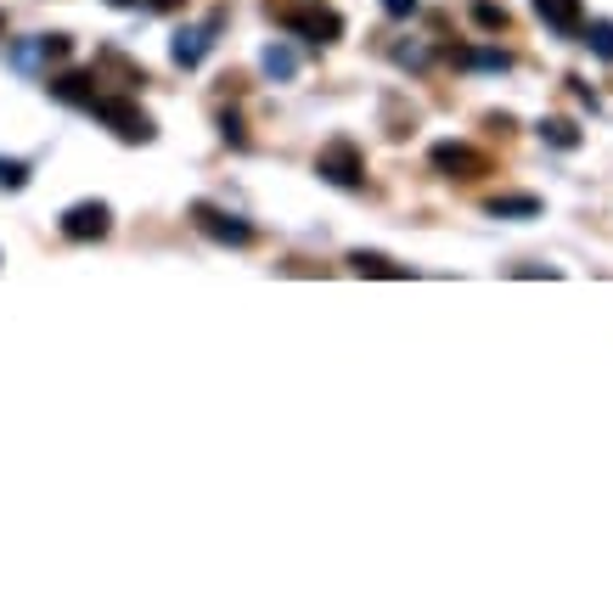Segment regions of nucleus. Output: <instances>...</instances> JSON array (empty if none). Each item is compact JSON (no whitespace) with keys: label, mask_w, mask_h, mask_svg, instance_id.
<instances>
[{"label":"nucleus","mask_w":613,"mask_h":613,"mask_svg":"<svg viewBox=\"0 0 613 613\" xmlns=\"http://www.w3.org/2000/svg\"><path fill=\"white\" fill-rule=\"evenodd\" d=\"M315 175L333 180V186H361L366 180V158H361V147H354L349 136H333L327 147L315 152Z\"/></svg>","instance_id":"3"},{"label":"nucleus","mask_w":613,"mask_h":613,"mask_svg":"<svg viewBox=\"0 0 613 613\" xmlns=\"http://www.w3.org/2000/svg\"><path fill=\"white\" fill-rule=\"evenodd\" d=\"M535 12L546 28H558V35H579L586 28V0H535Z\"/></svg>","instance_id":"8"},{"label":"nucleus","mask_w":613,"mask_h":613,"mask_svg":"<svg viewBox=\"0 0 613 613\" xmlns=\"http://www.w3.org/2000/svg\"><path fill=\"white\" fill-rule=\"evenodd\" d=\"M96 74H113L118 79V90H136V85H147V68H136V62L130 57H124V51H102V57H96Z\"/></svg>","instance_id":"9"},{"label":"nucleus","mask_w":613,"mask_h":613,"mask_svg":"<svg viewBox=\"0 0 613 613\" xmlns=\"http://www.w3.org/2000/svg\"><path fill=\"white\" fill-rule=\"evenodd\" d=\"M0 35H7V12H0Z\"/></svg>","instance_id":"23"},{"label":"nucleus","mask_w":613,"mask_h":613,"mask_svg":"<svg viewBox=\"0 0 613 613\" xmlns=\"http://www.w3.org/2000/svg\"><path fill=\"white\" fill-rule=\"evenodd\" d=\"M265 74L271 79H293L299 74V57L287 51V46H265Z\"/></svg>","instance_id":"15"},{"label":"nucleus","mask_w":613,"mask_h":613,"mask_svg":"<svg viewBox=\"0 0 613 613\" xmlns=\"http://www.w3.org/2000/svg\"><path fill=\"white\" fill-rule=\"evenodd\" d=\"M349 265H354V276H383V282H405V276H411L405 265L389 260V253H366V248H354Z\"/></svg>","instance_id":"10"},{"label":"nucleus","mask_w":613,"mask_h":613,"mask_svg":"<svg viewBox=\"0 0 613 613\" xmlns=\"http://www.w3.org/2000/svg\"><path fill=\"white\" fill-rule=\"evenodd\" d=\"M271 17L282 28H293V35H304L310 46H333L343 35V17L327 12V7H271Z\"/></svg>","instance_id":"2"},{"label":"nucleus","mask_w":613,"mask_h":613,"mask_svg":"<svg viewBox=\"0 0 613 613\" xmlns=\"http://www.w3.org/2000/svg\"><path fill=\"white\" fill-rule=\"evenodd\" d=\"M0 186H7V191L28 186V164H23V158H0Z\"/></svg>","instance_id":"18"},{"label":"nucleus","mask_w":613,"mask_h":613,"mask_svg":"<svg viewBox=\"0 0 613 613\" xmlns=\"http://www.w3.org/2000/svg\"><path fill=\"white\" fill-rule=\"evenodd\" d=\"M220 136L232 141V147H248V130H242V118H237V113H220Z\"/></svg>","instance_id":"19"},{"label":"nucleus","mask_w":613,"mask_h":613,"mask_svg":"<svg viewBox=\"0 0 613 613\" xmlns=\"http://www.w3.org/2000/svg\"><path fill=\"white\" fill-rule=\"evenodd\" d=\"M579 35H586V46H591L602 62H613V23H608V17H602V23H586Z\"/></svg>","instance_id":"16"},{"label":"nucleus","mask_w":613,"mask_h":613,"mask_svg":"<svg viewBox=\"0 0 613 613\" xmlns=\"http://www.w3.org/2000/svg\"><path fill=\"white\" fill-rule=\"evenodd\" d=\"M113 7H136V0H113Z\"/></svg>","instance_id":"22"},{"label":"nucleus","mask_w":613,"mask_h":613,"mask_svg":"<svg viewBox=\"0 0 613 613\" xmlns=\"http://www.w3.org/2000/svg\"><path fill=\"white\" fill-rule=\"evenodd\" d=\"M51 96H57V102H74V108H90L96 74H62V79H51Z\"/></svg>","instance_id":"12"},{"label":"nucleus","mask_w":613,"mask_h":613,"mask_svg":"<svg viewBox=\"0 0 613 613\" xmlns=\"http://www.w3.org/2000/svg\"><path fill=\"white\" fill-rule=\"evenodd\" d=\"M85 113H96V118H102V124H108V130H113L118 141H152V136H158V130H152V118H147V113L130 102V90H118V96L96 90Z\"/></svg>","instance_id":"1"},{"label":"nucleus","mask_w":613,"mask_h":613,"mask_svg":"<svg viewBox=\"0 0 613 613\" xmlns=\"http://www.w3.org/2000/svg\"><path fill=\"white\" fill-rule=\"evenodd\" d=\"M147 7H152V12H180L186 0H147Z\"/></svg>","instance_id":"21"},{"label":"nucleus","mask_w":613,"mask_h":613,"mask_svg":"<svg viewBox=\"0 0 613 613\" xmlns=\"http://www.w3.org/2000/svg\"><path fill=\"white\" fill-rule=\"evenodd\" d=\"M450 62H462V68H496V74H506V68H512V57H506L501 46H473V51H450Z\"/></svg>","instance_id":"13"},{"label":"nucleus","mask_w":613,"mask_h":613,"mask_svg":"<svg viewBox=\"0 0 613 613\" xmlns=\"http://www.w3.org/2000/svg\"><path fill=\"white\" fill-rule=\"evenodd\" d=\"M473 23L478 28H490V35H506V7H496V0H473Z\"/></svg>","instance_id":"14"},{"label":"nucleus","mask_w":613,"mask_h":613,"mask_svg":"<svg viewBox=\"0 0 613 613\" xmlns=\"http://www.w3.org/2000/svg\"><path fill=\"white\" fill-rule=\"evenodd\" d=\"M428 164L445 175V180H484L496 164H490V152H478V147H467V141H439L434 152H428Z\"/></svg>","instance_id":"4"},{"label":"nucleus","mask_w":613,"mask_h":613,"mask_svg":"<svg viewBox=\"0 0 613 613\" xmlns=\"http://www.w3.org/2000/svg\"><path fill=\"white\" fill-rule=\"evenodd\" d=\"M191 225H198L203 237H214V242H232V248L253 242V225L237 220V214H225V209H214V203H191Z\"/></svg>","instance_id":"5"},{"label":"nucleus","mask_w":613,"mask_h":613,"mask_svg":"<svg viewBox=\"0 0 613 613\" xmlns=\"http://www.w3.org/2000/svg\"><path fill=\"white\" fill-rule=\"evenodd\" d=\"M416 7H423V0H383V12H389V17H411Z\"/></svg>","instance_id":"20"},{"label":"nucleus","mask_w":613,"mask_h":613,"mask_svg":"<svg viewBox=\"0 0 613 613\" xmlns=\"http://www.w3.org/2000/svg\"><path fill=\"white\" fill-rule=\"evenodd\" d=\"M113 232V209L108 203H74L68 214H62V237L68 242H96Z\"/></svg>","instance_id":"6"},{"label":"nucleus","mask_w":613,"mask_h":613,"mask_svg":"<svg viewBox=\"0 0 613 613\" xmlns=\"http://www.w3.org/2000/svg\"><path fill=\"white\" fill-rule=\"evenodd\" d=\"M214 28H220V17H209L203 28H180L175 46H170V57L180 62V68H198V62L209 57V46H214Z\"/></svg>","instance_id":"7"},{"label":"nucleus","mask_w":613,"mask_h":613,"mask_svg":"<svg viewBox=\"0 0 613 613\" xmlns=\"http://www.w3.org/2000/svg\"><path fill=\"white\" fill-rule=\"evenodd\" d=\"M484 209H490L496 220H535L540 214V198H535V191H506V198H490Z\"/></svg>","instance_id":"11"},{"label":"nucleus","mask_w":613,"mask_h":613,"mask_svg":"<svg viewBox=\"0 0 613 613\" xmlns=\"http://www.w3.org/2000/svg\"><path fill=\"white\" fill-rule=\"evenodd\" d=\"M540 136L552 141V147H563V152H574V147H579V130H574L568 118H546V124H540Z\"/></svg>","instance_id":"17"}]
</instances>
